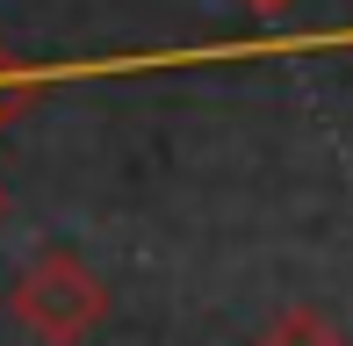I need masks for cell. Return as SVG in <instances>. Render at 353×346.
I'll list each match as a JSON object with an SVG mask.
<instances>
[{
	"label": "cell",
	"mask_w": 353,
	"mask_h": 346,
	"mask_svg": "<svg viewBox=\"0 0 353 346\" xmlns=\"http://www.w3.org/2000/svg\"><path fill=\"white\" fill-rule=\"evenodd\" d=\"M8 310H14V325H22L29 339L79 346L108 318V281L94 274L72 245H43V253H29L22 274L8 281Z\"/></svg>",
	"instance_id": "6da1fadb"
},
{
	"label": "cell",
	"mask_w": 353,
	"mask_h": 346,
	"mask_svg": "<svg viewBox=\"0 0 353 346\" xmlns=\"http://www.w3.org/2000/svg\"><path fill=\"white\" fill-rule=\"evenodd\" d=\"M260 346H346V332H339V325H332L317 303H288V310H274V318H267Z\"/></svg>",
	"instance_id": "7a4b0ae2"
},
{
	"label": "cell",
	"mask_w": 353,
	"mask_h": 346,
	"mask_svg": "<svg viewBox=\"0 0 353 346\" xmlns=\"http://www.w3.org/2000/svg\"><path fill=\"white\" fill-rule=\"evenodd\" d=\"M22 101H29V72H14L8 58H0V123H8V116H14Z\"/></svg>",
	"instance_id": "3957f363"
},
{
	"label": "cell",
	"mask_w": 353,
	"mask_h": 346,
	"mask_svg": "<svg viewBox=\"0 0 353 346\" xmlns=\"http://www.w3.org/2000/svg\"><path fill=\"white\" fill-rule=\"evenodd\" d=\"M0 216H8V195H0Z\"/></svg>",
	"instance_id": "277c9868"
}]
</instances>
